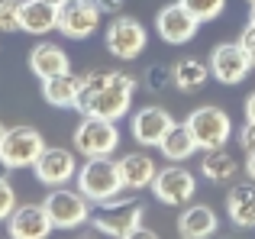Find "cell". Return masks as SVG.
I'll return each instance as SVG.
<instances>
[{"label": "cell", "instance_id": "obj_1", "mask_svg": "<svg viewBox=\"0 0 255 239\" xmlns=\"http://www.w3.org/2000/svg\"><path fill=\"white\" fill-rule=\"evenodd\" d=\"M139 78L129 75V71H117L113 68L110 81L104 84V88H97L94 94H84L81 104H78V110L81 114H91V117H104V120H123L126 114H129L132 107V94H136L139 88Z\"/></svg>", "mask_w": 255, "mask_h": 239}, {"label": "cell", "instance_id": "obj_2", "mask_svg": "<svg viewBox=\"0 0 255 239\" xmlns=\"http://www.w3.org/2000/svg\"><path fill=\"white\" fill-rule=\"evenodd\" d=\"M132 194H136V191H123L120 197H113V201L94 207L91 223H94V230H97L100 236L123 239V236H129L132 230L142 227L145 207H142V201H136Z\"/></svg>", "mask_w": 255, "mask_h": 239}, {"label": "cell", "instance_id": "obj_3", "mask_svg": "<svg viewBox=\"0 0 255 239\" xmlns=\"http://www.w3.org/2000/svg\"><path fill=\"white\" fill-rule=\"evenodd\" d=\"M78 191H81L94 207L120 197L126 188H123V178H120L117 158H110V155L87 158L81 168H78Z\"/></svg>", "mask_w": 255, "mask_h": 239}, {"label": "cell", "instance_id": "obj_4", "mask_svg": "<svg viewBox=\"0 0 255 239\" xmlns=\"http://www.w3.org/2000/svg\"><path fill=\"white\" fill-rule=\"evenodd\" d=\"M71 142H75V152L84 158H100V155H113L120 149V126L113 120L104 117H91L84 114L81 123L71 132Z\"/></svg>", "mask_w": 255, "mask_h": 239}, {"label": "cell", "instance_id": "obj_5", "mask_svg": "<svg viewBox=\"0 0 255 239\" xmlns=\"http://www.w3.org/2000/svg\"><path fill=\"white\" fill-rule=\"evenodd\" d=\"M45 139L36 126H6L3 139H0V165L6 171L16 168H32L36 158L42 155Z\"/></svg>", "mask_w": 255, "mask_h": 239}, {"label": "cell", "instance_id": "obj_6", "mask_svg": "<svg viewBox=\"0 0 255 239\" xmlns=\"http://www.w3.org/2000/svg\"><path fill=\"white\" fill-rule=\"evenodd\" d=\"M42 204H45V210H49L55 230H78V227H84V223H91V217H94V204L87 201L81 191L68 188V184L49 188V194H45Z\"/></svg>", "mask_w": 255, "mask_h": 239}, {"label": "cell", "instance_id": "obj_7", "mask_svg": "<svg viewBox=\"0 0 255 239\" xmlns=\"http://www.w3.org/2000/svg\"><path fill=\"white\" fill-rule=\"evenodd\" d=\"M187 129L194 132L200 152H210V149H223L233 136V120L223 107H213V104H204V107H194L187 114Z\"/></svg>", "mask_w": 255, "mask_h": 239}, {"label": "cell", "instance_id": "obj_8", "mask_svg": "<svg viewBox=\"0 0 255 239\" xmlns=\"http://www.w3.org/2000/svg\"><path fill=\"white\" fill-rule=\"evenodd\" d=\"M104 45H107V52H110L113 58H120V62H132L136 55L145 52V45H149V32H145V26L139 23L136 16L117 13V16L110 19V26H107V32H104Z\"/></svg>", "mask_w": 255, "mask_h": 239}, {"label": "cell", "instance_id": "obj_9", "mask_svg": "<svg viewBox=\"0 0 255 239\" xmlns=\"http://www.w3.org/2000/svg\"><path fill=\"white\" fill-rule=\"evenodd\" d=\"M152 194L165 207H187L194 201V194H197V178H194V171L184 168V162H171L155 171Z\"/></svg>", "mask_w": 255, "mask_h": 239}, {"label": "cell", "instance_id": "obj_10", "mask_svg": "<svg viewBox=\"0 0 255 239\" xmlns=\"http://www.w3.org/2000/svg\"><path fill=\"white\" fill-rule=\"evenodd\" d=\"M32 175L45 188H62L78 178V152L65 149V145H45L42 155L32 165Z\"/></svg>", "mask_w": 255, "mask_h": 239}, {"label": "cell", "instance_id": "obj_11", "mask_svg": "<svg viewBox=\"0 0 255 239\" xmlns=\"http://www.w3.org/2000/svg\"><path fill=\"white\" fill-rule=\"evenodd\" d=\"M210 75L213 81L226 84V88H236V84H243L246 78H249V71L255 68L249 52L243 49V42H220L213 45L210 52Z\"/></svg>", "mask_w": 255, "mask_h": 239}, {"label": "cell", "instance_id": "obj_12", "mask_svg": "<svg viewBox=\"0 0 255 239\" xmlns=\"http://www.w3.org/2000/svg\"><path fill=\"white\" fill-rule=\"evenodd\" d=\"M100 16L104 13H100L97 0H68L58 6V32L65 39H75V42L91 39L100 26Z\"/></svg>", "mask_w": 255, "mask_h": 239}, {"label": "cell", "instance_id": "obj_13", "mask_svg": "<svg viewBox=\"0 0 255 239\" xmlns=\"http://www.w3.org/2000/svg\"><path fill=\"white\" fill-rule=\"evenodd\" d=\"M197 29H200V19L194 16L181 0L178 3H165L162 10L155 13V32H158V39L168 42V45H187L197 36Z\"/></svg>", "mask_w": 255, "mask_h": 239}, {"label": "cell", "instance_id": "obj_14", "mask_svg": "<svg viewBox=\"0 0 255 239\" xmlns=\"http://www.w3.org/2000/svg\"><path fill=\"white\" fill-rule=\"evenodd\" d=\"M55 223H52L45 204H19L6 220V236L10 239H49Z\"/></svg>", "mask_w": 255, "mask_h": 239}, {"label": "cell", "instance_id": "obj_15", "mask_svg": "<svg viewBox=\"0 0 255 239\" xmlns=\"http://www.w3.org/2000/svg\"><path fill=\"white\" fill-rule=\"evenodd\" d=\"M174 126V117L168 114L165 107H139L136 114H132V139H136L139 145H155L165 139V132H168Z\"/></svg>", "mask_w": 255, "mask_h": 239}, {"label": "cell", "instance_id": "obj_16", "mask_svg": "<svg viewBox=\"0 0 255 239\" xmlns=\"http://www.w3.org/2000/svg\"><path fill=\"white\" fill-rule=\"evenodd\" d=\"M220 230V217L210 204H187L181 207L178 217V233L181 239H210Z\"/></svg>", "mask_w": 255, "mask_h": 239}, {"label": "cell", "instance_id": "obj_17", "mask_svg": "<svg viewBox=\"0 0 255 239\" xmlns=\"http://www.w3.org/2000/svg\"><path fill=\"white\" fill-rule=\"evenodd\" d=\"M120 165V178H123V188L126 191H142V188H152L155 181V158L149 152H126V155L117 158Z\"/></svg>", "mask_w": 255, "mask_h": 239}, {"label": "cell", "instance_id": "obj_18", "mask_svg": "<svg viewBox=\"0 0 255 239\" xmlns=\"http://www.w3.org/2000/svg\"><path fill=\"white\" fill-rule=\"evenodd\" d=\"M29 71L45 81V78H55V75H65L71 71V62H68V52L55 42H36L29 49Z\"/></svg>", "mask_w": 255, "mask_h": 239}, {"label": "cell", "instance_id": "obj_19", "mask_svg": "<svg viewBox=\"0 0 255 239\" xmlns=\"http://www.w3.org/2000/svg\"><path fill=\"white\" fill-rule=\"evenodd\" d=\"M58 29V6L49 0H23L19 3V32L29 36H45Z\"/></svg>", "mask_w": 255, "mask_h": 239}, {"label": "cell", "instance_id": "obj_20", "mask_svg": "<svg viewBox=\"0 0 255 239\" xmlns=\"http://www.w3.org/2000/svg\"><path fill=\"white\" fill-rule=\"evenodd\" d=\"M42 97L45 104L58 110H78V101H81V75H55V78H45L42 81Z\"/></svg>", "mask_w": 255, "mask_h": 239}, {"label": "cell", "instance_id": "obj_21", "mask_svg": "<svg viewBox=\"0 0 255 239\" xmlns=\"http://www.w3.org/2000/svg\"><path fill=\"white\" fill-rule=\"evenodd\" d=\"M226 217L233 227L252 230L255 227V181L249 184H233L226 194Z\"/></svg>", "mask_w": 255, "mask_h": 239}, {"label": "cell", "instance_id": "obj_22", "mask_svg": "<svg viewBox=\"0 0 255 239\" xmlns=\"http://www.w3.org/2000/svg\"><path fill=\"white\" fill-rule=\"evenodd\" d=\"M239 171H243L239 162L226 149H210V152H204V158H200V175H204L210 184H236Z\"/></svg>", "mask_w": 255, "mask_h": 239}, {"label": "cell", "instance_id": "obj_23", "mask_svg": "<svg viewBox=\"0 0 255 239\" xmlns=\"http://www.w3.org/2000/svg\"><path fill=\"white\" fill-rule=\"evenodd\" d=\"M158 152L168 162H187V158H194V152H200V145L194 139V132L187 129V123H174L165 132V139L158 142Z\"/></svg>", "mask_w": 255, "mask_h": 239}, {"label": "cell", "instance_id": "obj_24", "mask_svg": "<svg viewBox=\"0 0 255 239\" xmlns=\"http://www.w3.org/2000/svg\"><path fill=\"white\" fill-rule=\"evenodd\" d=\"M210 65H204L200 58H181L174 65V88L181 94H200L210 81Z\"/></svg>", "mask_w": 255, "mask_h": 239}, {"label": "cell", "instance_id": "obj_25", "mask_svg": "<svg viewBox=\"0 0 255 239\" xmlns=\"http://www.w3.org/2000/svg\"><path fill=\"white\" fill-rule=\"evenodd\" d=\"M168 84H174V68H168V65L155 62L142 71V88L149 91V94H162Z\"/></svg>", "mask_w": 255, "mask_h": 239}, {"label": "cell", "instance_id": "obj_26", "mask_svg": "<svg viewBox=\"0 0 255 239\" xmlns=\"http://www.w3.org/2000/svg\"><path fill=\"white\" fill-rule=\"evenodd\" d=\"M181 3H184L200 23H213V19H220L223 10H226V0H181Z\"/></svg>", "mask_w": 255, "mask_h": 239}, {"label": "cell", "instance_id": "obj_27", "mask_svg": "<svg viewBox=\"0 0 255 239\" xmlns=\"http://www.w3.org/2000/svg\"><path fill=\"white\" fill-rule=\"evenodd\" d=\"M19 3L23 0H0V32H19Z\"/></svg>", "mask_w": 255, "mask_h": 239}, {"label": "cell", "instance_id": "obj_28", "mask_svg": "<svg viewBox=\"0 0 255 239\" xmlns=\"http://www.w3.org/2000/svg\"><path fill=\"white\" fill-rule=\"evenodd\" d=\"M16 207H19V201H16V188L6 181V175H0V223L10 220V214H13Z\"/></svg>", "mask_w": 255, "mask_h": 239}, {"label": "cell", "instance_id": "obj_29", "mask_svg": "<svg viewBox=\"0 0 255 239\" xmlns=\"http://www.w3.org/2000/svg\"><path fill=\"white\" fill-rule=\"evenodd\" d=\"M236 139H239V145H243L246 152H252V149H255V123H249V120H246V123L239 126Z\"/></svg>", "mask_w": 255, "mask_h": 239}, {"label": "cell", "instance_id": "obj_30", "mask_svg": "<svg viewBox=\"0 0 255 239\" xmlns=\"http://www.w3.org/2000/svg\"><path fill=\"white\" fill-rule=\"evenodd\" d=\"M239 42H243V49L249 52V58H252V65H255V23H252V19L246 23V29H243V36H239Z\"/></svg>", "mask_w": 255, "mask_h": 239}, {"label": "cell", "instance_id": "obj_31", "mask_svg": "<svg viewBox=\"0 0 255 239\" xmlns=\"http://www.w3.org/2000/svg\"><path fill=\"white\" fill-rule=\"evenodd\" d=\"M100 13H110V16H117L120 10H123V0H97Z\"/></svg>", "mask_w": 255, "mask_h": 239}, {"label": "cell", "instance_id": "obj_32", "mask_svg": "<svg viewBox=\"0 0 255 239\" xmlns=\"http://www.w3.org/2000/svg\"><path fill=\"white\" fill-rule=\"evenodd\" d=\"M123 239H158L155 230H145V227H139V230H132L129 236H123Z\"/></svg>", "mask_w": 255, "mask_h": 239}, {"label": "cell", "instance_id": "obj_33", "mask_svg": "<svg viewBox=\"0 0 255 239\" xmlns=\"http://www.w3.org/2000/svg\"><path fill=\"white\" fill-rule=\"evenodd\" d=\"M246 175H249V181H255V149L246 152Z\"/></svg>", "mask_w": 255, "mask_h": 239}, {"label": "cell", "instance_id": "obj_34", "mask_svg": "<svg viewBox=\"0 0 255 239\" xmlns=\"http://www.w3.org/2000/svg\"><path fill=\"white\" fill-rule=\"evenodd\" d=\"M246 120H249V123H255V91L246 97Z\"/></svg>", "mask_w": 255, "mask_h": 239}, {"label": "cell", "instance_id": "obj_35", "mask_svg": "<svg viewBox=\"0 0 255 239\" xmlns=\"http://www.w3.org/2000/svg\"><path fill=\"white\" fill-rule=\"evenodd\" d=\"M75 239H100V233L97 230H84V233H78Z\"/></svg>", "mask_w": 255, "mask_h": 239}, {"label": "cell", "instance_id": "obj_36", "mask_svg": "<svg viewBox=\"0 0 255 239\" xmlns=\"http://www.w3.org/2000/svg\"><path fill=\"white\" fill-rule=\"evenodd\" d=\"M249 19H252V23H255V6H249Z\"/></svg>", "mask_w": 255, "mask_h": 239}, {"label": "cell", "instance_id": "obj_37", "mask_svg": "<svg viewBox=\"0 0 255 239\" xmlns=\"http://www.w3.org/2000/svg\"><path fill=\"white\" fill-rule=\"evenodd\" d=\"M49 3H55V6H62V3H68V0H49Z\"/></svg>", "mask_w": 255, "mask_h": 239}, {"label": "cell", "instance_id": "obj_38", "mask_svg": "<svg viewBox=\"0 0 255 239\" xmlns=\"http://www.w3.org/2000/svg\"><path fill=\"white\" fill-rule=\"evenodd\" d=\"M3 132H6V126H3V123H0V139H3Z\"/></svg>", "mask_w": 255, "mask_h": 239}, {"label": "cell", "instance_id": "obj_39", "mask_svg": "<svg viewBox=\"0 0 255 239\" xmlns=\"http://www.w3.org/2000/svg\"><path fill=\"white\" fill-rule=\"evenodd\" d=\"M246 3H249V6H255V0H246Z\"/></svg>", "mask_w": 255, "mask_h": 239}]
</instances>
